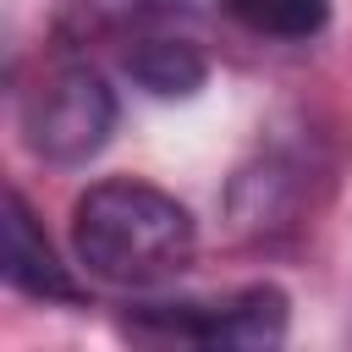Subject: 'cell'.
<instances>
[{"label":"cell","instance_id":"6","mask_svg":"<svg viewBox=\"0 0 352 352\" xmlns=\"http://www.w3.org/2000/svg\"><path fill=\"white\" fill-rule=\"evenodd\" d=\"M220 6L253 38H280V44H308L330 22V0H220Z\"/></svg>","mask_w":352,"mask_h":352},{"label":"cell","instance_id":"3","mask_svg":"<svg viewBox=\"0 0 352 352\" xmlns=\"http://www.w3.org/2000/svg\"><path fill=\"white\" fill-rule=\"evenodd\" d=\"M292 302L280 286L253 280L220 297H176V302H138L126 330L138 341H187V346H280Z\"/></svg>","mask_w":352,"mask_h":352},{"label":"cell","instance_id":"4","mask_svg":"<svg viewBox=\"0 0 352 352\" xmlns=\"http://www.w3.org/2000/svg\"><path fill=\"white\" fill-rule=\"evenodd\" d=\"M0 275L11 292L38 297V302H77L82 286L72 275V264H60L55 242L44 236V226L33 220L28 198L11 187L6 192V236H0Z\"/></svg>","mask_w":352,"mask_h":352},{"label":"cell","instance_id":"1","mask_svg":"<svg viewBox=\"0 0 352 352\" xmlns=\"http://www.w3.org/2000/svg\"><path fill=\"white\" fill-rule=\"evenodd\" d=\"M198 226L182 198L138 176H104L72 204V253L104 286H160L192 264Z\"/></svg>","mask_w":352,"mask_h":352},{"label":"cell","instance_id":"2","mask_svg":"<svg viewBox=\"0 0 352 352\" xmlns=\"http://www.w3.org/2000/svg\"><path fill=\"white\" fill-rule=\"evenodd\" d=\"M116 132V88L82 66L60 60L22 94V143L60 170L88 165Z\"/></svg>","mask_w":352,"mask_h":352},{"label":"cell","instance_id":"5","mask_svg":"<svg viewBox=\"0 0 352 352\" xmlns=\"http://www.w3.org/2000/svg\"><path fill=\"white\" fill-rule=\"evenodd\" d=\"M126 77L154 94V99H192L204 82H209V60L187 44V38H138L126 55H121Z\"/></svg>","mask_w":352,"mask_h":352}]
</instances>
